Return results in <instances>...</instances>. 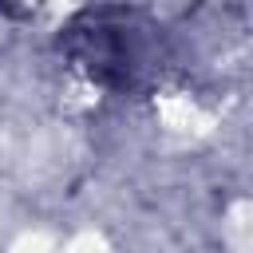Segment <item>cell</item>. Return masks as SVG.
<instances>
[{
  "mask_svg": "<svg viewBox=\"0 0 253 253\" xmlns=\"http://www.w3.org/2000/svg\"><path fill=\"white\" fill-rule=\"evenodd\" d=\"M115 12H91L71 28V47L79 63L99 79V83H126L134 67V43L123 24H111Z\"/></svg>",
  "mask_w": 253,
  "mask_h": 253,
  "instance_id": "1",
  "label": "cell"
}]
</instances>
